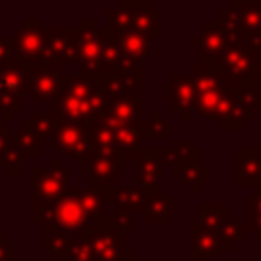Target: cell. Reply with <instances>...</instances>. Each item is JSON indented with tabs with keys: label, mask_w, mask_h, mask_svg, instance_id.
<instances>
[{
	"label": "cell",
	"mask_w": 261,
	"mask_h": 261,
	"mask_svg": "<svg viewBox=\"0 0 261 261\" xmlns=\"http://www.w3.org/2000/svg\"><path fill=\"white\" fill-rule=\"evenodd\" d=\"M128 67L122 59L118 39L96 18L77 22V71L80 77L98 82L102 75Z\"/></svg>",
	"instance_id": "1"
},
{
	"label": "cell",
	"mask_w": 261,
	"mask_h": 261,
	"mask_svg": "<svg viewBox=\"0 0 261 261\" xmlns=\"http://www.w3.org/2000/svg\"><path fill=\"white\" fill-rule=\"evenodd\" d=\"M108 102L110 100L98 82L65 73L61 92L51 102L49 114L59 122L92 124L102 118Z\"/></svg>",
	"instance_id": "2"
},
{
	"label": "cell",
	"mask_w": 261,
	"mask_h": 261,
	"mask_svg": "<svg viewBox=\"0 0 261 261\" xmlns=\"http://www.w3.org/2000/svg\"><path fill=\"white\" fill-rule=\"evenodd\" d=\"M106 29L114 35L139 31L151 39L163 35V12L151 2H116L106 10Z\"/></svg>",
	"instance_id": "3"
},
{
	"label": "cell",
	"mask_w": 261,
	"mask_h": 261,
	"mask_svg": "<svg viewBox=\"0 0 261 261\" xmlns=\"http://www.w3.org/2000/svg\"><path fill=\"white\" fill-rule=\"evenodd\" d=\"M33 177V200H31V220L41 224L43 212L57 202L65 190L71 186L69 184V169L61 163V157H51L49 167L35 165L31 169Z\"/></svg>",
	"instance_id": "4"
},
{
	"label": "cell",
	"mask_w": 261,
	"mask_h": 261,
	"mask_svg": "<svg viewBox=\"0 0 261 261\" xmlns=\"http://www.w3.org/2000/svg\"><path fill=\"white\" fill-rule=\"evenodd\" d=\"M214 20L226 35L228 43L249 45V41L261 35V2L230 0L222 8H218Z\"/></svg>",
	"instance_id": "5"
},
{
	"label": "cell",
	"mask_w": 261,
	"mask_h": 261,
	"mask_svg": "<svg viewBox=\"0 0 261 261\" xmlns=\"http://www.w3.org/2000/svg\"><path fill=\"white\" fill-rule=\"evenodd\" d=\"M190 80L196 90V112L206 120L218 122L224 116L228 104V82H222L208 67L194 63L190 65Z\"/></svg>",
	"instance_id": "6"
},
{
	"label": "cell",
	"mask_w": 261,
	"mask_h": 261,
	"mask_svg": "<svg viewBox=\"0 0 261 261\" xmlns=\"http://www.w3.org/2000/svg\"><path fill=\"white\" fill-rule=\"evenodd\" d=\"M261 112V92L255 82L228 84V104L216 122L220 130H243Z\"/></svg>",
	"instance_id": "7"
},
{
	"label": "cell",
	"mask_w": 261,
	"mask_h": 261,
	"mask_svg": "<svg viewBox=\"0 0 261 261\" xmlns=\"http://www.w3.org/2000/svg\"><path fill=\"white\" fill-rule=\"evenodd\" d=\"M124 161L118 149H88L77 161V169L88 179V188H116V179L126 171Z\"/></svg>",
	"instance_id": "8"
},
{
	"label": "cell",
	"mask_w": 261,
	"mask_h": 261,
	"mask_svg": "<svg viewBox=\"0 0 261 261\" xmlns=\"http://www.w3.org/2000/svg\"><path fill=\"white\" fill-rule=\"evenodd\" d=\"M200 65L214 71L222 82H255V53L245 43H228L224 51L214 59H202Z\"/></svg>",
	"instance_id": "9"
},
{
	"label": "cell",
	"mask_w": 261,
	"mask_h": 261,
	"mask_svg": "<svg viewBox=\"0 0 261 261\" xmlns=\"http://www.w3.org/2000/svg\"><path fill=\"white\" fill-rule=\"evenodd\" d=\"M43 222L53 224L55 228H59L65 234L86 232L90 220H88L84 204H82V186L71 184L65 190V194L43 212L41 224Z\"/></svg>",
	"instance_id": "10"
},
{
	"label": "cell",
	"mask_w": 261,
	"mask_h": 261,
	"mask_svg": "<svg viewBox=\"0 0 261 261\" xmlns=\"http://www.w3.org/2000/svg\"><path fill=\"white\" fill-rule=\"evenodd\" d=\"M24 77L27 65L16 57L0 61V112L4 114V122L14 120V114L24 108Z\"/></svg>",
	"instance_id": "11"
},
{
	"label": "cell",
	"mask_w": 261,
	"mask_h": 261,
	"mask_svg": "<svg viewBox=\"0 0 261 261\" xmlns=\"http://www.w3.org/2000/svg\"><path fill=\"white\" fill-rule=\"evenodd\" d=\"M86 232H88V243L92 251V261H122L124 259V253H126L124 234L112 226L108 212L100 220L92 222Z\"/></svg>",
	"instance_id": "12"
},
{
	"label": "cell",
	"mask_w": 261,
	"mask_h": 261,
	"mask_svg": "<svg viewBox=\"0 0 261 261\" xmlns=\"http://www.w3.org/2000/svg\"><path fill=\"white\" fill-rule=\"evenodd\" d=\"M14 57L27 65L37 67L43 63V45H45V27L41 18H24L18 31L10 37Z\"/></svg>",
	"instance_id": "13"
},
{
	"label": "cell",
	"mask_w": 261,
	"mask_h": 261,
	"mask_svg": "<svg viewBox=\"0 0 261 261\" xmlns=\"http://www.w3.org/2000/svg\"><path fill=\"white\" fill-rule=\"evenodd\" d=\"M77 65V27H51L45 29L43 63L41 65Z\"/></svg>",
	"instance_id": "14"
},
{
	"label": "cell",
	"mask_w": 261,
	"mask_h": 261,
	"mask_svg": "<svg viewBox=\"0 0 261 261\" xmlns=\"http://www.w3.org/2000/svg\"><path fill=\"white\" fill-rule=\"evenodd\" d=\"M63 67L57 65H37L27 67L24 77V96H31L39 102H53L63 86Z\"/></svg>",
	"instance_id": "15"
},
{
	"label": "cell",
	"mask_w": 261,
	"mask_h": 261,
	"mask_svg": "<svg viewBox=\"0 0 261 261\" xmlns=\"http://www.w3.org/2000/svg\"><path fill=\"white\" fill-rule=\"evenodd\" d=\"M98 84L102 86V90H104V94L108 96V100H118V98H143V90H145L143 65L110 71V73L102 75V77L98 80Z\"/></svg>",
	"instance_id": "16"
},
{
	"label": "cell",
	"mask_w": 261,
	"mask_h": 261,
	"mask_svg": "<svg viewBox=\"0 0 261 261\" xmlns=\"http://www.w3.org/2000/svg\"><path fill=\"white\" fill-rule=\"evenodd\" d=\"M51 143L61 155L80 161L88 153V147H90V124L55 120Z\"/></svg>",
	"instance_id": "17"
},
{
	"label": "cell",
	"mask_w": 261,
	"mask_h": 261,
	"mask_svg": "<svg viewBox=\"0 0 261 261\" xmlns=\"http://www.w3.org/2000/svg\"><path fill=\"white\" fill-rule=\"evenodd\" d=\"M161 100L165 104H169L171 110L175 114H179V118L184 122H188L192 118V114L196 112V90H194L190 75L173 73L171 80L161 86Z\"/></svg>",
	"instance_id": "18"
},
{
	"label": "cell",
	"mask_w": 261,
	"mask_h": 261,
	"mask_svg": "<svg viewBox=\"0 0 261 261\" xmlns=\"http://www.w3.org/2000/svg\"><path fill=\"white\" fill-rule=\"evenodd\" d=\"M234 184L243 188L261 184V147H241L234 151Z\"/></svg>",
	"instance_id": "19"
},
{
	"label": "cell",
	"mask_w": 261,
	"mask_h": 261,
	"mask_svg": "<svg viewBox=\"0 0 261 261\" xmlns=\"http://www.w3.org/2000/svg\"><path fill=\"white\" fill-rule=\"evenodd\" d=\"M143 98H118L106 104L102 120L106 124H139L145 120Z\"/></svg>",
	"instance_id": "20"
},
{
	"label": "cell",
	"mask_w": 261,
	"mask_h": 261,
	"mask_svg": "<svg viewBox=\"0 0 261 261\" xmlns=\"http://www.w3.org/2000/svg\"><path fill=\"white\" fill-rule=\"evenodd\" d=\"M135 171H137V186L145 190L159 188L161 173H163V161L159 155V149H147L143 147L135 157Z\"/></svg>",
	"instance_id": "21"
},
{
	"label": "cell",
	"mask_w": 261,
	"mask_h": 261,
	"mask_svg": "<svg viewBox=\"0 0 261 261\" xmlns=\"http://www.w3.org/2000/svg\"><path fill=\"white\" fill-rule=\"evenodd\" d=\"M118 39V47L122 53V59L128 67H137L143 65V61L151 55V47H153V39L139 33V31H130V33H122L116 35Z\"/></svg>",
	"instance_id": "22"
},
{
	"label": "cell",
	"mask_w": 261,
	"mask_h": 261,
	"mask_svg": "<svg viewBox=\"0 0 261 261\" xmlns=\"http://www.w3.org/2000/svg\"><path fill=\"white\" fill-rule=\"evenodd\" d=\"M190 45L200 51L202 59H214L224 51V47L228 45V39L222 33V29L218 27V22L214 18H210L208 27L190 39Z\"/></svg>",
	"instance_id": "23"
},
{
	"label": "cell",
	"mask_w": 261,
	"mask_h": 261,
	"mask_svg": "<svg viewBox=\"0 0 261 261\" xmlns=\"http://www.w3.org/2000/svg\"><path fill=\"white\" fill-rule=\"evenodd\" d=\"M218 255H220L218 239L194 220L190 224V257L194 261H214L218 259Z\"/></svg>",
	"instance_id": "24"
},
{
	"label": "cell",
	"mask_w": 261,
	"mask_h": 261,
	"mask_svg": "<svg viewBox=\"0 0 261 261\" xmlns=\"http://www.w3.org/2000/svg\"><path fill=\"white\" fill-rule=\"evenodd\" d=\"M145 122V120H143ZM143 122L139 124H106L112 133V139L124 159L135 157L145 145V128Z\"/></svg>",
	"instance_id": "25"
},
{
	"label": "cell",
	"mask_w": 261,
	"mask_h": 261,
	"mask_svg": "<svg viewBox=\"0 0 261 261\" xmlns=\"http://www.w3.org/2000/svg\"><path fill=\"white\" fill-rule=\"evenodd\" d=\"M171 204H173V198L169 194H165L159 188H153V190H147V202H145V208H143V220L149 222V224H169L173 220V214H171Z\"/></svg>",
	"instance_id": "26"
},
{
	"label": "cell",
	"mask_w": 261,
	"mask_h": 261,
	"mask_svg": "<svg viewBox=\"0 0 261 261\" xmlns=\"http://www.w3.org/2000/svg\"><path fill=\"white\" fill-rule=\"evenodd\" d=\"M41 247H43V251H47L51 255V259L67 261L69 251H71V237L61 232L53 224L43 222L41 224Z\"/></svg>",
	"instance_id": "27"
},
{
	"label": "cell",
	"mask_w": 261,
	"mask_h": 261,
	"mask_svg": "<svg viewBox=\"0 0 261 261\" xmlns=\"http://www.w3.org/2000/svg\"><path fill=\"white\" fill-rule=\"evenodd\" d=\"M147 202V190L141 186H116L114 190V210L122 214H143Z\"/></svg>",
	"instance_id": "28"
},
{
	"label": "cell",
	"mask_w": 261,
	"mask_h": 261,
	"mask_svg": "<svg viewBox=\"0 0 261 261\" xmlns=\"http://www.w3.org/2000/svg\"><path fill=\"white\" fill-rule=\"evenodd\" d=\"M247 234L249 232H247L245 222H241L232 212L226 214V218L222 220V224L214 232V237L220 243V251H234L241 243L247 241Z\"/></svg>",
	"instance_id": "29"
},
{
	"label": "cell",
	"mask_w": 261,
	"mask_h": 261,
	"mask_svg": "<svg viewBox=\"0 0 261 261\" xmlns=\"http://www.w3.org/2000/svg\"><path fill=\"white\" fill-rule=\"evenodd\" d=\"M163 167H177V165H190V163H200V151L190 145L188 141H179L173 139L171 147L167 149H159Z\"/></svg>",
	"instance_id": "30"
},
{
	"label": "cell",
	"mask_w": 261,
	"mask_h": 261,
	"mask_svg": "<svg viewBox=\"0 0 261 261\" xmlns=\"http://www.w3.org/2000/svg\"><path fill=\"white\" fill-rule=\"evenodd\" d=\"M171 175L177 177L184 186H188L194 196L200 192V188H206L210 184V169L206 165H202V163H190V165L171 167Z\"/></svg>",
	"instance_id": "31"
},
{
	"label": "cell",
	"mask_w": 261,
	"mask_h": 261,
	"mask_svg": "<svg viewBox=\"0 0 261 261\" xmlns=\"http://www.w3.org/2000/svg\"><path fill=\"white\" fill-rule=\"evenodd\" d=\"M245 226L253 232L255 241L261 243V184L255 186L253 194L245 196Z\"/></svg>",
	"instance_id": "32"
},
{
	"label": "cell",
	"mask_w": 261,
	"mask_h": 261,
	"mask_svg": "<svg viewBox=\"0 0 261 261\" xmlns=\"http://www.w3.org/2000/svg\"><path fill=\"white\" fill-rule=\"evenodd\" d=\"M145 141H173V122L163 116V112L155 110L145 122Z\"/></svg>",
	"instance_id": "33"
},
{
	"label": "cell",
	"mask_w": 261,
	"mask_h": 261,
	"mask_svg": "<svg viewBox=\"0 0 261 261\" xmlns=\"http://www.w3.org/2000/svg\"><path fill=\"white\" fill-rule=\"evenodd\" d=\"M228 206L226 204H200L198 206V224L206 230H210L212 234L218 230V226L222 224V220L228 214Z\"/></svg>",
	"instance_id": "34"
},
{
	"label": "cell",
	"mask_w": 261,
	"mask_h": 261,
	"mask_svg": "<svg viewBox=\"0 0 261 261\" xmlns=\"http://www.w3.org/2000/svg\"><path fill=\"white\" fill-rule=\"evenodd\" d=\"M53 124H55V118H53L51 114L33 112L31 118H27V120L22 122V128H24V130H31V133L37 135L41 141H47V139H51Z\"/></svg>",
	"instance_id": "35"
},
{
	"label": "cell",
	"mask_w": 261,
	"mask_h": 261,
	"mask_svg": "<svg viewBox=\"0 0 261 261\" xmlns=\"http://www.w3.org/2000/svg\"><path fill=\"white\" fill-rule=\"evenodd\" d=\"M14 139H16V145L20 149V153L24 155V159H41L43 155V141L33 135L31 130H14Z\"/></svg>",
	"instance_id": "36"
},
{
	"label": "cell",
	"mask_w": 261,
	"mask_h": 261,
	"mask_svg": "<svg viewBox=\"0 0 261 261\" xmlns=\"http://www.w3.org/2000/svg\"><path fill=\"white\" fill-rule=\"evenodd\" d=\"M82 204H84V210H86V216H88L90 224L96 222V220H100L106 214L104 212L106 204L102 202V198L98 196V192L94 188H82Z\"/></svg>",
	"instance_id": "37"
},
{
	"label": "cell",
	"mask_w": 261,
	"mask_h": 261,
	"mask_svg": "<svg viewBox=\"0 0 261 261\" xmlns=\"http://www.w3.org/2000/svg\"><path fill=\"white\" fill-rule=\"evenodd\" d=\"M71 237V251L67 261H92V251L88 243V232L69 234Z\"/></svg>",
	"instance_id": "38"
},
{
	"label": "cell",
	"mask_w": 261,
	"mask_h": 261,
	"mask_svg": "<svg viewBox=\"0 0 261 261\" xmlns=\"http://www.w3.org/2000/svg\"><path fill=\"white\" fill-rule=\"evenodd\" d=\"M14 145H16L14 130H8L6 122L0 120V167H4V161H6V157H8V153Z\"/></svg>",
	"instance_id": "39"
},
{
	"label": "cell",
	"mask_w": 261,
	"mask_h": 261,
	"mask_svg": "<svg viewBox=\"0 0 261 261\" xmlns=\"http://www.w3.org/2000/svg\"><path fill=\"white\" fill-rule=\"evenodd\" d=\"M110 214V222H112V226L118 230V232H135L137 230V226H135V220H133V216H128V214H122V212H108Z\"/></svg>",
	"instance_id": "40"
},
{
	"label": "cell",
	"mask_w": 261,
	"mask_h": 261,
	"mask_svg": "<svg viewBox=\"0 0 261 261\" xmlns=\"http://www.w3.org/2000/svg\"><path fill=\"white\" fill-rule=\"evenodd\" d=\"M14 259V243L6 239V234L0 230V261Z\"/></svg>",
	"instance_id": "41"
},
{
	"label": "cell",
	"mask_w": 261,
	"mask_h": 261,
	"mask_svg": "<svg viewBox=\"0 0 261 261\" xmlns=\"http://www.w3.org/2000/svg\"><path fill=\"white\" fill-rule=\"evenodd\" d=\"M249 47H251V51L255 53V57H261V35H259L257 39L249 41Z\"/></svg>",
	"instance_id": "42"
},
{
	"label": "cell",
	"mask_w": 261,
	"mask_h": 261,
	"mask_svg": "<svg viewBox=\"0 0 261 261\" xmlns=\"http://www.w3.org/2000/svg\"><path fill=\"white\" fill-rule=\"evenodd\" d=\"M261 82V57H255V84Z\"/></svg>",
	"instance_id": "43"
},
{
	"label": "cell",
	"mask_w": 261,
	"mask_h": 261,
	"mask_svg": "<svg viewBox=\"0 0 261 261\" xmlns=\"http://www.w3.org/2000/svg\"><path fill=\"white\" fill-rule=\"evenodd\" d=\"M122 261H153V259H137V257H135V251H133V249H126Z\"/></svg>",
	"instance_id": "44"
},
{
	"label": "cell",
	"mask_w": 261,
	"mask_h": 261,
	"mask_svg": "<svg viewBox=\"0 0 261 261\" xmlns=\"http://www.w3.org/2000/svg\"><path fill=\"white\" fill-rule=\"evenodd\" d=\"M228 261H245V259H228Z\"/></svg>",
	"instance_id": "45"
},
{
	"label": "cell",
	"mask_w": 261,
	"mask_h": 261,
	"mask_svg": "<svg viewBox=\"0 0 261 261\" xmlns=\"http://www.w3.org/2000/svg\"><path fill=\"white\" fill-rule=\"evenodd\" d=\"M10 261H22V259H10Z\"/></svg>",
	"instance_id": "46"
}]
</instances>
